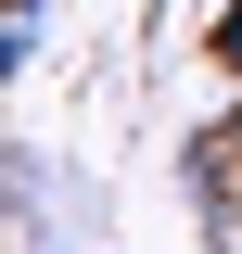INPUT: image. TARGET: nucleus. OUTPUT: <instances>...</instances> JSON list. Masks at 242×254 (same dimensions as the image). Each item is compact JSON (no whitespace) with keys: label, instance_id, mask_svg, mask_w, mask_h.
Here are the masks:
<instances>
[{"label":"nucleus","instance_id":"1","mask_svg":"<svg viewBox=\"0 0 242 254\" xmlns=\"http://www.w3.org/2000/svg\"><path fill=\"white\" fill-rule=\"evenodd\" d=\"M0 26H51V0H0Z\"/></svg>","mask_w":242,"mask_h":254},{"label":"nucleus","instance_id":"2","mask_svg":"<svg viewBox=\"0 0 242 254\" xmlns=\"http://www.w3.org/2000/svg\"><path fill=\"white\" fill-rule=\"evenodd\" d=\"M217 64H230V76H242V13H230V26H217Z\"/></svg>","mask_w":242,"mask_h":254}]
</instances>
